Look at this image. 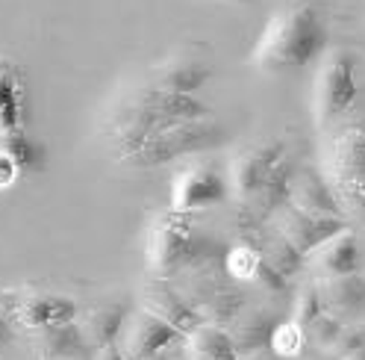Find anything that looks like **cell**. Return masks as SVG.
I'll return each instance as SVG.
<instances>
[{
  "mask_svg": "<svg viewBox=\"0 0 365 360\" xmlns=\"http://www.w3.org/2000/svg\"><path fill=\"white\" fill-rule=\"evenodd\" d=\"M186 340V357L189 360H236L230 334L221 325L203 322L192 334L182 336Z\"/></svg>",
  "mask_w": 365,
  "mask_h": 360,
  "instance_id": "obj_21",
  "label": "cell"
},
{
  "mask_svg": "<svg viewBox=\"0 0 365 360\" xmlns=\"http://www.w3.org/2000/svg\"><path fill=\"white\" fill-rule=\"evenodd\" d=\"M239 360H283V357H280V354H274L271 349H259V351L245 354V357H239Z\"/></svg>",
  "mask_w": 365,
  "mask_h": 360,
  "instance_id": "obj_32",
  "label": "cell"
},
{
  "mask_svg": "<svg viewBox=\"0 0 365 360\" xmlns=\"http://www.w3.org/2000/svg\"><path fill=\"white\" fill-rule=\"evenodd\" d=\"M88 360H127L124 354H121V349L112 343V346H103V349H95V354H91Z\"/></svg>",
  "mask_w": 365,
  "mask_h": 360,
  "instance_id": "obj_31",
  "label": "cell"
},
{
  "mask_svg": "<svg viewBox=\"0 0 365 360\" xmlns=\"http://www.w3.org/2000/svg\"><path fill=\"white\" fill-rule=\"evenodd\" d=\"M142 307L148 313H153V316H159L163 322H168L171 328H177L182 336L192 334L197 325H203L200 313L192 307V301L163 278H153L142 289Z\"/></svg>",
  "mask_w": 365,
  "mask_h": 360,
  "instance_id": "obj_13",
  "label": "cell"
},
{
  "mask_svg": "<svg viewBox=\"0 0 365 360\" xmlns=\"http://www.w3.org/2000/svg\"><path fill=\"white\" fill-rule=\"evenodd\" d=\"M341 360H365V349H359V351H354L351 357H341Z\"/></svg>",
  "mask_w": 365,
  "mask_h": 360,
  "instance_id": "obj_35",
  "label": "cell"
},
{
  "mask_svg": "<svg viewBox=\"0 0 365 360\" xmlns=\"http://www.w3.org/2000/svg\"><path fill=\"white\" fill-rule=\"evenodd\" d=\"M330 30L312 4H294L268 18L250 62L262 74H294L309 69L327 51Z\"/></svg>",
  "mask_w": 365,
  "mask_h": 360,
  "instance_id": "obj_2",
  "label": "cell"
},
{
  "mask_svg": "<svg viewBox=\"0 0 365 360\" xmlns=\"http://www.w3.org/2000/svg\"><path fill=\"white\" fill-rule=\"evenodd\" d=\"M318 269L327 275V278H339V275H354L362 269V249H359V239L351 228L339 231L333 239H327L322 249L309 254Z\"/></svg>",
  "mask_w": 365,
  "mask_h": 360,
  "instance_id": "obj_18",
  "label": "cell"
},
{
  "mask_svg": "<svg viewBox=\"0 0 365 360\" xmlns=\"http://www.w3.org/2000/svg\"><path fill=\"white\" fill-rule=\"evenodd\" d=\"M277 325H280V316L274 310H265V307H250V310L239 313L233 328L227 331L230 334L233 351H236V360L245 354H254L259 349H268L271 334Z\"/></svg>",
  "mask_w": 365,
  "mask_h": 360,
  "instance_id": "obj_15",
  "label": "cell"
},
{
  "mask_svg": "<svg viewBox=\"0 0 365 360\" xmlns=\"http://www.w3.org/2000/svg\"><path fill=\"white\" fill-rule=\"evenodd\" d=\"M277 224H280V236L289 239L294 249L301 254H312L318 251L327 239H333L339 231L348 228L345 219H327V216H312V213H304L298 207L286 204L280 213H277Z\"/></svg>",
  "mask_w": 365,
  "mask_h": 360,
  "instance_id": "obj_11",
  "label": "cell"
},
{
  "mask_svg": "<svg viewBox=\"0 0 365 360\" xmlns=\"http://www.w3.org/2000/svg\"><path fill=\"white\" fill-rule=\"evenodd\" d=\"M210 106L195 95H174L153 86L130 89L124 101H118L106 116V139L127 163L135 151H142L156 133L171 124L210 119Z\"/></svg>",
  "mask_w": 365,
  "mask_h": 360,
  "instance_id": "obj_1",
  "label": "cell"
},
{
  "mask_svg": "<svg viewBox=\"0 0 365 360\" xmlns=\"http://www.w3.org/2000/svg\"><path fill=\"white\" fill-rule=\"evenodd\" d=\"M268 349L274 354H280L283 360H298L304 354V349H307V331L298 328L292 319H280V325L274 328V334H271Z\"/></svg>",
  "mask_w": 365,
  "mask_h": 360,
  "instance_id": "obj_22",
  "label": "cell"
},
{
  "mask_svg": "<svg viewBox=\"0 0 365 360\" xmlns=\"http://www.w3.org/2000/svg\"><path fill=\"white\" fill-rule=\"evenodd\" d=\"M286 156V145L280 139H268V142H257L247 145L245 151H239L227 171L230 180V192L239 195L242 201H254L259 195V189L265 186L268 174L274 171L280 160Z\"/></svg>",
  "mask_w": 365,
  "mask_h": 360,
  "instance_id": "obj_9",
  "label": "cell"
},
{
  "mask_svg": "<svg viewBox=\"0 0 365 360\" xmlns=\"http://www.w3.org/2000/svg\"><path fill=\"white\" fill-rule=\"evenodd\" d=\"M230 142V133L221 121L210 119H195V121H180L165 127L156 136L130 156V166L135 169H159V166H171L180 160H189L195 154H207L212 148H221Z\"/></svg>",
  "mask_w": 365,
  "mask_h": 360,
  "instance_id": "obj_3",
  "label": "cell"
},
{
  "mask_svg": "<svg viewBox=\"0 0 365 360\" xmlns=\"http://www.w3.org/2000/svg\"><path fill=\"white\" fill-rule=\"evenodd\" d=\"M322 289L324 307L333 316H362L365 313V275H339V278H324Z\"/></svg>",
  "mask_w": 365,
  "mask_h": 360,
  "instance_id": "obj_19",
  "label": "cell"
},
{
  "mask_svg": "<svg viewBox=\"0 0 365 360\" xmlns=\"http://www.w3.org/2000/svg\"><path fill=\"white\" fill-rule=\"evenodd\" d=\"M24 74L9 56H0V136L24 130Z\"/></svg>",
  "mask_w": 365,
  "mask_h": 360,
  "instance_id": "obj_16",
  "label": "cell"
},
{
  "mask_svg": "<svg viewBox=\"0 0 365 360\" xmlns=\"http://www.w3.org/2000/svg\"><path fill=\"white\" fill-rule=\"evenodd\" d=\"M259 260H262V254L254 249V245L242 242V245H236V249H230V254L224 257V269L233 281H250L257 272Z\"/></svg>",
  "mask_w": 365,
  "mask_h": 360,
  "instance_id": "obj_26",
  "label": "cell"
},
{
  "mask_svg": "<svg viewBox=\"0 0 365 360\" xmlns=\"http://www.w3.org/2000/svg\"><path fill=\"white\" fill-rule=\"evenodd\" d=\"M9 343V322L4 319V313H0V346Z\"/></svg>",
  "mask_w": 365,
  "mask_h": 360,
  "instance_id": "obj_33",
  "label": "cell"
},
{
  "mask_svg": "<svg viewBox=\"0 0 365 360\" xmlns=\"http://www.w3.org/2000/svg\"><path fill=\"white\" fill-rule=\"evenodd\" d=\"M212 74L215 69L210 56H203L197 51H177L156 65L153 80L148 86L163 89V92H174V95H197L210 83Z\"/></svg>",
  "mask_w": 365,
  "mask_h": 360,
  "instance_id": "obj_10",
  "label": "cell"
},
{
  "mask_svg": "<svg viewBox=\"0 0 365 360\" xmlns=\"http://www.w3.org/2000/svg\"><path fill=\"white\" fill-rule=\"evenodd\" d=\"M36 354L38 360H88L91 346L86 343L77 322H65L36 331Z\"/></svg>",
  "mask_w": 365,
  "mask_h": 360,
  "instance_id": "obj_17",
  "label": "cell"
},
{
  "mask_svg": "<svg viewBox=\"0 0 365 360\" xmlns=\"http://www.w3.org/2000/svg\"><path fill=\"white\" fill-rule=\"evenodd\" d=\"M227 4H236V6H254L257 0H227Z\"/></svg>",
  "mask_w": 365,
  "mask_h": 360,
  "instance_id": "obj_34",
  "label": "cell"
},
{
  "mask_svg": "<svg viewBox=\"0 0 365 360\" xmlns=\"http://www.w3.org/2000/svg\"><path fill=\"white\" fill-rule=\"evenodd\" d=\"M18 163L12 160V156L0 148V189H6V186H12L15 184V177H18Z\"/></svg>",
  "mask_w": 365,
  "mask_h": 360,
  "instance_id": "obj_30",
  "label": "cell"
},
{
  "mask_svg": "<svg viewBox=\"0 0 365 360\" xmlns=\"http://www.w3.org/2000/svg\"><path fill=\"white\" fill-rule=\"evenodd\" d=\"M341 328H345V322H341L339 316H333V313H322L309 328H307V343H315L318 349L330 351V346L336 343V336L341 334Z\"/></svg>",
  "mask_w": 365,
  "mask_h": 360,
  "instance_id": "obj_28",
  "label": "cell"
},
{
  "mask_svg": "<svg viewBox=\"0 0 365 360\" xmlns=\"http://www.w3.org/2000/svg\"><path fill=\"white\" fill-rule=\"evenodd\" d=\"M294 174H298V163H294V156H283V160L274 166V171L268 174L265 186L259 189V195L254 198V204L259 210V216H277L292 198V184H294Z\"/></svg>",
  "mask_w": 365,
  "mask_h": 360,
  "instance_id": "obj_20",
  "label": "cell"
},
{
  "mask_svg": "<svg viewBox=\"0 0 365 360\" xmlns=\"http://www.w3.org/2000/svg\"><path fill=\"white\" fill-rule=\"evenodd\" d=\"M359 98V59L356 54L339 48L330 51L318 65L312 86V119L318 127L339 121Z\"/></svg>",
  "mask_w": 365,
  "mask_h": 360,
  "instance_id": "obj_4",
  "label": "cell"
},
{
  "mask_svg": "<svg viewBox=\"0 0 365 360\" xmlns=\"http://www.w3.org/2000/svg\"><path fill=\"white\" fill-rule=\"evenodd\" d=\"M289 204L304 210V213H312V216L345 219L333 186L324 180V174L318 171V169H312V166H298V174H294V184H292Z\"/></svg>",
  "mask_w": 365,
  "mask_h": 360,
  "instance_id": "obj_14",
  "label": "cell"
},
{
  "mask_svg": "<svg viewBox=\"0 0 365 360\" xmlns=\"http://www.w3.org/2000/svg\"><path fill=\"white\" fill-rule=\"evenodd\" d=\"M250 284H257L268 299H277V301H283V299H289V278L280 272V269H274L265 257L259 260V266H257V272H254V278H250Z\"/></svg>",
  "mask_w": 365,
  "mask_h": 360,
  "instance_id": "obj_27",
  "label": "cell"
},
{
  "mask_svg": "<svg viewBox=\"0 0 365 360\" xmlns=\"http://www.w3.org/2000/svg\"><path fill=\"white\" fill-rule=\"evenodd\" d=\"M359 349H365V322H351V325L341 328L336 343L330 346V357L341 360V357H351Z\"/></svg>",
  "mask_w": 365,
  "mask_h": 360,
  "instance_id": "obj_29",
  "label": "cell"
},
{
  "mask_svg": "<svg viewBox=\"0 0 365 360\" xmlns=\"http://www.w3.org/2000/svg\"><path fill=\"white\" fill-rule=\"evenodd\" d=\"M327 307H324V299H322V289L318 286H304L298 289V296H294V304H292V322L298 325V328H309L318 316H322Z\"/></svg>",
  "mask_w": 365,
  "mask_h": 360,
  "instance_id": "obj_23",
  "label": "cell"
},
{
  "mask_svg": "<svg viewBox=\"0 0 365 360\" xmlns=\"http://www.w3.org/2000/svg\"><path fill=\"white\" fill-rule=\"evenodd\" d=\"M177 340H182V334L177 328H171L168 322H163L145 307H139L127 316L115 346L121 349L127 360H153L165 349H171Z\"/></svg>",
  "mask_w": 365,
  "mask_h": 360,
  "instance_id": "obj_8",
  "label": "cell"
},
{
  "mask_svg": "<svg viewBox=\"0 0 365 360\" xmlns=\"http://www.w3.org/2000/svg\"><path fill=\"white\" fill-rule=\"evenodd\" d=\"M4 319L27 328V331H44L53 325H65L77 319V301L65 292L53 289H6V301L0 307Z\"/></svg>",
  "mask_w": 365,
  "mask_h": 360,
  "instance_id": "obj_6",
  "label": "cell"
},
{
  "mask_svg": "<svg viewBox=\"0 0 365 360\" xmlns=\"http://www.w3.org/2000/svg\"><path fill=\"white\" fill-rule=\"evenodd\" d=\"M200 251H203V242L197 239L195 228L189 224V216L168 210L150 221L148 242H145V260L156 278L168 281L171 275L189 269Z\"/></svg>",
  "mask_w": 365,
  "mask_h": 360,
  "instance_id": "obj_5",
  "label": "cell"
},
{
  "mask_svg": "<svg viewBox=\"0 0 365 360\" xmlns=\"http://www.w3.org/2000/svg\"><path fill=\"white\" fill-rule=\"evenodd\" d=\"M0 148H4L12 156V160L18 163L21 171L41 166V148L27 139L24 130H21V133H9V136H0Z\"/></svg>",
  "mask_w": 365,
  "mask_h": 360,
  "instance_id": "obj_24",
  "label": "cell"
},
{
  "mask_svg": "<svg viewBox=\"0 0 365 360\" xmlns=\"http://www.w3.org/2000/svg\"><path fill=\"white\" fill-rule=\"evenodd\" d=\"M130 313H133V301L127 296H106V299L95 301L91 307L80 310L74 322L83 331L91 351H95V349L118 343V334H121Z\"/></svg>",
  "mask_w": 365,
  "mask_h": 360,
  "instance_id": "obj_12",
  "label": "cell"
},
{
  "mask_svg": "<svg viewBox=\"0 0 365 360\" xmlns=\"http://www.w3.org/2000/svg\"><path fill=\"white\" fill-rule=\"evenodd\" d=\"M298 360H324V357H298Z\"/></svg>",
  "mask_w": 365,
  "mask_h": 360,
  "instance_id": "obj_36",
  "label": "cell"
},
{
  "mask_svg": "<svg viewBox=\"0 0 365 360\" xmlns=\"http://www.w3.org/2000/svg\"><path fill=\"white\" fill-rule=\"evenodd\" d=\"M274 269H280V272L292 281L294 275L304 269V263H307V254H301L294 245L289 242V239H283L280 234H277V239L271 242V249H268V254H262Z\"/></svg>",
  "mask_w": 365,
  "mask_h": 360,
  "instance_id": "obj_25",
  "label": "cell"
},
{
  "mask_svg": "<svg viewBox=\"0 0 365 360\" xmlns=\"http://www.w3.org/2000/svg\"><path fill=\"white\" fill-rule=\"evenodd\" d=\"M230 195V180L227 174L207 160H197L174 174L171 180V213L192 216L200 210L218 207Z\"/></svg>",
  "mask_w": 365,
  "mask_h": 360,
  "instance_id": "obj_7",
  "label": "cell"
}]
</instances>
